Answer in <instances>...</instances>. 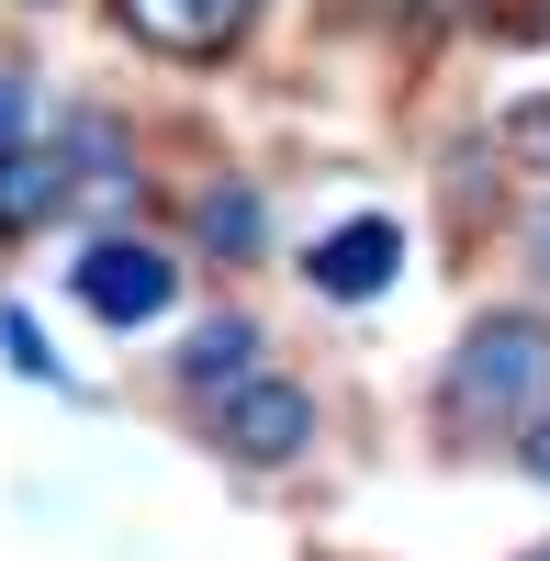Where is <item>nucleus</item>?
Returning a JSON list of instances; mask_svg holds the SVG:
<instances>
[{"label":"nucleus","instance_id":"obj_3","mask_svg":"<svg viewBox=\"0 0 550 561\" xmlns=\"http://www.w3.org/2000/svg\"><path fill=\"white\" fill-rule=\"evenodd\" d=\"M169 280H180V270H169L147 237H102V248L79 259V304L102 314V325H147V314L169 304Z\"/></svg>","mask_w":550,"mask_h":561},{"label":"nucleus","instance_id":"obj_2","mask_svg":"<svg viewBox=\"0 0 550 561\" xmlns=\"http://www.w3.org/2000/svg\"><path fill=\"white\" fill-rule=\"evenodd\" d=\"M214 438H225V460L270 472V460H293V449L314 438V404H303V382H248V393H225Z\"/></svg>","mask_w":550,"mask_h":561},{"label":"nucleus","instance_id":"obj_9","mask_svg":"<svg viewBox=\"0 0 550 561\" xmlns=\"http://www.w3.org/2000/svg\"><path fill=\"white\" fill-rule=\"evenodd\" d=\"M203 248H259V192H203Z\"/></svg>","mask_w":550,"mask_h":561},{"label":"nucleus","instance_id":"obj_8","mask_svg":"<svg viewBox=\"0 0 550 561\" xmlns=\"http://www.w3.org/2000/svg\"><path fill=\"white\" fill-rule=\"evenodd\" d=\"M494 158H506V169H550V90L506 102V124H494Z\"/></svg>","mask_w":550,"mask_h":561},{"label":"nucleus","instance_id":"obj_4","mask_svg":"<svg viewBox=\"0 0 550 561\" xmlns=\"http://www.w3.org/2000/svg\"><path fill=\"white\" fill-rule=\"evenodd\" d=\"M393 270H404L393 214H359V225H337V237L303 259V280H314V293H337V304H371V293H393Z\"/></svg>","mask_w":550,"mask_h":561},{"label":"nucleus","instance_id":"obj_6","mask_svg":"<svg viewBox=\"0 0 550 561\" xmlns=\"http://www.w3.org/2000/svg\"><path fill=\"white\" fill-rule=\"evenodd\" d=\"M124 23L158 45V57H214V45H237L248 0H124Z\"/></svg>","mask_w":550,"mask_h":561},{"label":"nucleus","instance_id":"obj_15","mask_svg":"<svg viewBox=\"0 0 550 561\" xmlns=\"http://www.w3.org/2000/svg\"><path fill=\"white\" fill-rule=\"evenodd\" d=\"M528 561H550V550H528Z\"/></svg>","mask_w":550,"mask_h":561},{"label":"nucleus","instance_id":"obj_13","mask_svg":"<svg viewBox=\"0 0 550 561\" xmlns=\"http://www.w3.org/2000/svg\"><path fill=\"white\" fill-rule=\"evenodd\" d=\"M12 124H23V90H12V79H0V135H12Z\"/></svg>","mask_w":550,"mask_h":561},{"label":"nucleus","instance_id":"obj_10","mask_svg":"<svg viewBox=\"0 0 550 561\" xmlns=\"http://www.w3.org/2000/svg\"><path fill=\"white\" fill-rule=\"evenodd\" d=\"M0 348H12V370H23V382H57V348H45V325L12 304V314H0Z\"/></svg>","mask_w":550,"mask_h":561},{"label":"nucleus","instance_id":"obj_14","mask_svg":"<svg viewBox=\"0 0 550 561\" xmlns=\"http://www.w3.org/2000/svg\"><path fill=\"white\" fill-rule=\"evenodd\" d=\"M404 12H416V23H438V12H461V0H404Z\"/></svg>","mask_w":550,"mask_h":561},{"label":"nucleus","instance_id":"obj_11","mask_svg":"<svg viewBox=\"0 0 550 561\" xmlns=\"http://www.w3.org/2000/svg\"><path fill=\"white\" fill-rule=\"evenodd\" d=\"M517 460H528V472L550 483V415H528V438H517Z\"/></svg>","mask_w":550,"mask_h":561},{"label":"nucleus","instance_id":"obj_12","mask_svg":"<svg viewBox=\"0 0 550 561\" xmlns=\"http://www.w3.org/2000/svg\"><path fill=\"white\" fill-rule=\"evenodd\" d=\"M528 259H539V280H550V203L528 214Z\"/></svg>","mask_w":550,"mask_h":561},{"label":"nucleus","instance_id":"obj_1","mask_svg":"<svg viewBox=\"0 0 550 561\" xmlns=\"http://www.w3.org/2000/svg\"><path fill=\"white\" fill-rule=\"evenodd\" d=\"M550 382V325L539 314H483L449 359V415H517Z\"/></svg>","mask_w":550,"mask_h":561},{"label":"nucleus","instance_id":"obj_7","mask_svg":"<svg viewBox=\"0 0 550 561\" xmlns=\"http://www.w3.org/2000/svg\"><path fill=\"white\" fill-rule=\"evenodd\" d=\"M248 348H259V325H248V314H214L203 337L180 348V382H192V393H214V382H225V393H248Z\"/></svg>","mask_w":550,"mask_h":561},{"label":"nucleus","instance_id":"obj_5","mask_svg":"<svg viewBox=\"0 0 550 561\" xmlns=\"http://www.w3.org/2000/svg\"><path fill=\"white\" fill-rule=\"evenodd\" d=\"M79 203V147L57 135V147H0V237H23V225L68 214Z\"/></svg>","mask_w":550,"mask_h":561}]
</instances>
